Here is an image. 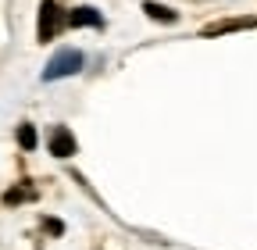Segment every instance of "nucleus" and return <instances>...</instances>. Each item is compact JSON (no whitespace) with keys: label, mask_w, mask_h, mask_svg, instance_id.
Returning <instances> with one entry per match:
<instances>
[{"label":"nucleus","mask_w":257,"mask_h":250,"mask_svg":"<svg viewBox=\"0 0 257 250\" xmlns=\"http://www.w3.org/2000/svg\"><path fill=\"white\" fill-rule=\"evenodd\" d=\"M15 136H18V147H22V150H36V129H32L29 121L18 125V133H15Z\"/></svg>","instance_id":"8"},{"label":"nucleus","mask_w":257,"mask_h":250,"mask_svg":"<svg viewBox=\"0 0 257 250\" xmlns=\"http://www.w3.org/2000/svg\"><path fill=\"white\" fill-rule=\"evenodd\" d=\"M82 65H86L82 50H75V47H64V50H57V54L47 61V68H43V82H57V79L79 75V72H82Z\"/></svg>","instance_id":"1"},{"label":"nucleus","mask_w":257,"mask_h":250,"mask_svg":"<svg viewBox=\"0 0 257 250\" xmlns=\"http://www.w3.org/2000/svg\"><path fill=\"white\" fill-rule=\"evenodd\" d=\"M68 25V15L61 11L57 0H40V22H36V40L40 43H50L61 29Z\"/></svg>","instance_id":"2"},{"label":"nucleus","mask_w":257,"mask_h":250,"mask_svg":"<svg viewBox=\"0 0 257 250\" xmlns=\"http://www.w3.org/2000/svg\"><path fill=\"white\" fill-rule=\"evenodd\" d=\"M143 11H147V18L165 22V25H175V22H179V11H172V8H165V4H157V0H143Z\"/></svg>","instance_id":"7"},{"label":"nucleus","mask_w":257,"mask_h":250,"mask_svg":"<svg viewBox=\"0 0 257 250\" xmlns=\"http://www.w3.org/2000/svg\"><path fill=\"white\" fill-rule=\"evenodd\" d=\"M68 25L72 29H104V15L96 11V8H75V11H68Z\"/></svg>","instance_id":"5"},{"label":"nucleus","mask_w":257,"mask_h":250,"mask_svg":"<svg viewBox=\"0 0 257 250\" xmlns=\"http://www.w3.org/2000/svg\"><path fill=\"white\" fill-rule=\"evenodd\" d=\"M47 150L54 154V158H72V154L79 150L75 136L68 125H50V133H47Z\"/></svg>","instance_id":"3"},{"label":"nucleus","mask_w":257,"mask_h":250,"mask_svg":"<svg viewBox=\"0 0 257 250\" xmlns=\"http://www.w3.org/2000/svg\"><path fill=\"white\" fill-rule=\"evenodd\" d=\"M40 193H36V186H32V182H18V186H11V190L4 193V207H18V204H29Z\"/></svg>","instance_id":"6"},{"label":"nucleus","mask_w":257,"mask_h":250,"mask_svg":"<svg viewBox=\"0 0 257 250\" xmlns=\"http://www.w3.org/2000/svg\"><path fill=\"white\" fill-rule=\"evenodd\" d=\"M40 225H43V232H50V236H61V232H64V222H57V218H43Z\"/></svg>","instance_id":"9"},{"label":"nucleus","mask_w":257,"mask_h":250,"mask_svg":"<svg viewBox=\"0 0 257 250\" xmlns=\"http://www.w3.org/2000/svg\"><path fill=\"white\" fill-rule=\"evenodd\" d=\"M246 29H257V15H239V18H218L211 25L200 29V36H225V33H246Z\"/></svg>","instance_id":"4"}]
</instances>
